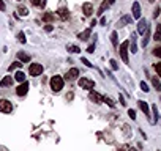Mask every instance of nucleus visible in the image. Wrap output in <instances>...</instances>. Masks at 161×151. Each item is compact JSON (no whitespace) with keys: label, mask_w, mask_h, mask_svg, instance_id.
<instances>
[{"label":"nucleus","mask_w":161,"mask_h":151,"mask_svg":"<svg viewBox=\"0 0 161 151\" xmlns=\"http://www.w3.org/2000/svg\"><path fill=\"white\" fill-rule=\"evenodd\" d=\"M51 88H52V91H60L62 88H63V79L60 77V76H54V77L51 79Z\"/></svg>","instance_id":"nucleus-1"},{"label":"nucleus","mask_w":161,"mask_h":151,"mask_svg":"<svg viewBox=\"0 0 161 151\" xmlns=\"http://www.w3.org/2000/svg\"><path fill=\"white\" fill-rule=\"evenodd\" d=\"M79 87L90 91V90H93V87H95V82L90 80L89 77H81V79H79Z\"/></svg>","instance_id":"nucleus-2"},{"label":"nucleus","mask_w":161,"mask_h":151,"mask_svg":"<svg viewBox=\"0 0 161 151\" xmlns=\"http://www.w3.org/2000/svg\"><path fill=\"white\" fill-rule=\"evenodd\" d=\"M128 47H130V41H123L122 44H120V55H122V60L125 61V63H128L130 60H128Z\"/></svg>","instance_id":"nucleus-3"},{"label":"nucleus","mask_w":161,"mask_h":151,"mask_svg":"<svg viewBox=\"0 0 161 151\" xmlns=\"http://www.w3.org/2000/svg\"><path fill=\"white\" fill-rule=\"evenodd\" d=\"M11 110H13L11 102H9L8 99H0V112H3V113H9Z\"/></svg>","instance_id":"nucleus-4"},{"label":"nucleus","mask_w":161,"mask_h":151,"mask_svg":"<svg viewBox=\"0 0 161 151\" xmlns=\"http://www.w3.org/2000/svg\"><path fill=\"white\" fill-rule=\"evenodd\" d=\"M28 72H30V76H40L43 72V66L40 63H32L30 68H28Z\"/></svg>","instance_id":"nucleus-5"},{"label":"nucleus","mask_w":161,"mask_h":151,"mask_svg":"<svg viewBox=\"0 0 161 151\" xmlns=\"http://www.w3.org/2000/svg\"><path fill=\"white\" fill-rule=\"evenodd\" d=\"M27 91H28V83L24 80V82H22V83L16 88V94H17V96H25Z\"/></svg>","instance_id":"nucleus-6"},{"label":"nucleus","mask_w":161,"mask_h":151,"mask_svg":"<svg viewBox=\"0 0 161 151\" xmlns=\"http://www.w3.org/2000/svg\"><path fill=\"white\" fill-rule=\"evenodd\" d=\"M137 32H139L141 35H145V33L148 32V24H147L145 19H141V21H139V24H137Z\"/></svg>","instance_id":"nucleus-7"},{"label":"nucleus","mask_w":161,"mask_h":151,"mask_svg":"<svg viewBox=\"0 0 161 151\" xmlns=\"http://www.w3.org/2000/svg\"><path fill=\"white\" fill-rule=\"evenodd\" d=\"M89 98H90V99H92L95 104H101V102H103V96H101V94H98L97 91H92V90H90Z\"/></svg>","instance_id":"nucleus-8"},{"label":"nucleus","mask_w":161,"mask_h":151,"mask_svg":"<svg viewBox=\"0 0 161 151\" xmlns=\"http://www.w3.org/2000/svg\"><path fill=\"white\" fill-rule=\"evenodd\" d=\"M82 9H84V14H85V16H92V14H93V5H92L90 2H85V3L82 5Z\"/></svg>","instance_id":"nucleus-9"},{"label":"nucleus","mask_w":161,"mask_h":151,"mask_svg":"<svg viewBox=\"0 0 161 151\" xmlns=\"http://www.w3.org/2000/svg\"><path fill=\"white\" fill-rule=\"evenodd\" d=\"M78 76H79V71L76 68H71L68 72H66V79H68V80H76V79H78Z\"/></svg>","instance_id":"nucleus-10"},{"label":"nucleus","mask_w":161,"mask_h":151,"mask_svg":"<svg viewBox=\"0 0 161 151\" xmlns=\"http://www.w3.org/2000/svg\"><path fill=\"white\" fill-rule=\"evenodd\" d=\"M133 17H134V19H139L141 17V5L137 2L133 3Z\"/></svg>","instance_id":"nucleus-11"},{"label":"nucleus","mask_w":161,"mask_h":151,"mask_svg":"<svg viewBox=\"0 0 161 151\" xmlns=\"http://www.w3.org/2000/svg\"><path fill=\"white\" fill-rule=\"evenodd\" d=\"M137 104H139L141 110L145 113V117H150V109H148V106H147V102H144V101H137Z\"/></svg>","instance_id":"nucleus-12"},{"label":"nucleus","mask_w":161,"mask_h":151,"mask_svg":"<svg viewBox=\"0 0 161 151\" xmlns=\"http://www.w3.org/2000/svg\"><path fill=\"white\" fill-rule=\"evenodd\" d=\"M57 14H59V17L62 19V21H66L68 16H70V13H68V9H66V8H60L59 11H57Z\"/></svg>","instance_id":"nucleus-13"},{"label":"nucleus","mask_w":161,"mask_h":151,"mask_svg":"<svg viewBox=\"0 0 161 151\" xmlns=\"http://www.w3.org/2000/svg\"><path fill=\"white\" fill-rule=\"evenodd\" d=\"M130 44H131V54H136L137 52V46H136V33H133L131 35V41H130Z\"/></svg>","instance_id":"nucleus-14"},{"label":"nucleus","mask_w":161,"mask_h":151,"mask_svg":"<svg viewBox=\"0 0 161 151\" xmlns=\"http://www.w3.org/2000/svg\"><path fill=\"white\" fill-rule=\"evenodd\" d=\"M11 83H13V79L9 77V76H5V77L0 80V87H9Z\"/></svg>","instance_id":"nucleus-15"},{"label":"nucleus","mask_w":161,"mask_h":151,"mask_svg":"<svg viewBox=\"0 0 161 151\" xmlns=\"http://www.w3.org/2000/svg\"><path fill=\"white\" fill-rule=\"evenodd\" d=\"M17 60H21L22 63L30 61V55H27L25 52H17Z\"/></svg>","instance_id":"nucleus-16"},{"label":"nucleus","mask_w":161,"mask_h":151,"mask_svg":"<svg viewBox=\"0 0 161 151\" xmlns=\"http://www.w3.org/2000/svg\"><path fill=\"white\" fill-rule=\"evenodd\" d=\"M90 33H92V28H87V30H84L82 33H79L78 38H79V40H82V41H85V40H89Z\"/></svg>","instance_id":"nucleus-17"},{"label":"nucleus","mask_w":161,"mask_h":151,"mask_svg":"<svg viewBox=\"0 0 161 151\" xmlns=\"http://www.w3.org/2000/svg\"><path fill=\"white\" fill-rule=\"evenodd\" d=\"M128 22H131V16H123L120 21L117 22V27H123V25L128 24Z\"/></svg>","instance_id":"nucleus-18"},{"label":"nucleus","mask_w":161,"mask_h":151,"mask_svg":"<svg viewBox=\"0 0 161 151\" xmlns=\"http://www.w3.org/2000/svg\"><path fill=\"white\" fill-rule=\"evenodd\" d=\"M14 79H16L17 82H24V80H25V74H24L22 71H17V72L14 74Z\"/></svg>","instance_id":"nucleus-19"},{"label":"nucleus","mask_w":161,"mask_h":151,"mask_svg":"<svg viewBox=\"0 0 161 151\" xmlns=\"http://www.w3.org/2000/svg\"><path fill=\"white\" fill-rule=\"evenodd\" d=\"M153 40L155 41H161V25H156V30L153 35Z\"/></svg>","instance_id":"nucleus-20"},{"label":"nucleus","mask_w":161,"mask_h":151,"mask_svg":"<svg viewBox=\"0 0 161 151\" xmlns=\"http://www.w3.org/2000/svg\"><path fill=\"white\" fill-rule=\"evenodd\" d=\"M30 2H32L35 6H40V8H43V6L46 5V0H30Z\"/></svg>","instance_id":"nucleus-21"},{"label":"nucleus","mask_w":161,"mask_h":151,"mask_svg":"<svg viewBox=\"0 0 161 151\" xmlns=\"http://www.w3.org/2000/svg\"><path fill=\"white\" fill-rule=\"evenodd\" d=\"M152 83H153V87H155L158 91H161V83H159V80H158L156 77H152Z\"/></svg>","instance_id":"nucleus-22"},{"label":"nucleus","mask_w":161,"mask_h":151,"mask_svg":"<svg viewBox=\"0 0 161 151\" xmlns=\"http://www.w3.org/2000/svg\"><path fill=\"white\" fill-rule=\"evenodd\" d=\"M66 49H68L70 52H73V54H79V52H81V49H79L78 46H68Z\"/></svg>","instance_id":"nucleus-23"},{"label":"nucleus","mask_w":161,"mask_h":151,"mask_svg":"<svg viewBox=\"0 0 161 151\" xmlns=\"http://www.w3.org/2000/svg\"><path fill=\"white\" fill-rule=\"evenodd\" d=\"M111 41H112L114 47H117V32H112L111 33Z\"/></svg>","instance_id":"nucleus-24"},{"label":"nucleus","mask_w":161,"mask_h":151,"mask_svg":"<svg viewBox=\"0 0 161 151\" xmlns=\"http://www.w3.org/2000/svg\"><path fill=\"white\" fill-rule=\"evenodd\" d=\"M17 40H19V43H22V44H25V43H27V40H25V35H24V32H19V35H17Z\"/></svg>","instance_id":"nucleus-25"},{"label":"nucleus","mask_w":161,"mask_h":151,"mask_svg":"<svg viewBox=\"0 0 161 151\" xmlns=\"http://www.w3.org/2000/svg\"><path fill=\"white\" fill-rule=\"evenodd\" d=\"M21 66H22V61H14L11 66H9V71H14L16 68H21Z\"/></svg>","instance_id":"nucleus-26"},{"label":"nucleus","mask_w":161,"mask_h":151,"mask_svg":"<svg viewBox=\"0 0 161 151\" xmlns=\"http://www.w3.org/2000/svg\"><path fill=\"white\" fill-rule=\"evenodd\" d=\"M103 101L108 104V106H111V107H115V102H114L111 98H103Z\"/></svg>","instance_id":"nucleus-27"},{"label":"nucleus","mask_w":161,"mask_h":151,"mask_svg":"<svg viewBox=\"0 0 161 151\" xmlns=\"http://www.w3.org/2000/svg\"><path fill=\"white\" fill-rule=\"evenodd\" d=\"M108 6H109V2H108V3H106V2H103V3H101V6H100V11H98V13H100V14H103V13H104V9H106Z\"/></svg>","instance_id":"nucleus-28"},{"label":"nucleus","mask_w":161,"mask_h":151,"mask_svg":"<svg viewBox=\"0 0 161 151\" xmlns=\"http://www.w3.org/2000/svg\"><path fill=\"white\" fill-rule=\"evenodd\" d=\"M152 110H153V123H156V120H158V109H156V106H152Z\"/></svg>","instance_id":"nucleus-29"},{"label":"nucleus","mask_w":161,"mask_h":151,"mask_svg":"<svg viewBox=\"0 0 161 151\" xmlns=\"http://www.w3.org/2000/svg\"><path fill=\"white\" fill-rule=\"evenodd\" d=\"M43 19H44L46 22H49V21H52V19H54V14H51V13H46Z\"/></svg>","instance_id":"nucleus-30"},{"label":"nucleus","mask_w":161,"mask_h":151,"mask_svg":"<svg viewBox=\"0 0 161 151\" xmlns=\"http://www.w3.org/2000/svg\"><path fill=\"white\" fill-rule=\"evenodd\" d=\"M141 90H142V91H145V93H147V91H148L150 88H148V85H147L145 82H141Z\"/></svg>","instance_id":"nucleus-31"},{"label":"nucleus","mask_w":161,"mask_h":151,"mask_svg":"<svg viewBox=\"0 0 161 151\" xmlns=\"http://www.w3.org/2000/svg\"><path fill=\"white\" fill-rule=\"evenodd\" d=\"M19 14H21V16H27V8L25 6H19Z\"/></svg>","instance_id":"nucleus-32"},{"label":"nucleus","mask_w":161,"mask_h":151,"mask_svg":"<svg viewBox=\"0 0 161 151\" xmlns=\"http://www.w3.org/2000/svg\"><path fill=\"white\" fill-rule=\"evenodd\" d=\"M109 63H111V68H112L114 71H115V69H119V65H117V61H115V60H111Z\"/></svg>","instance_id":"nucleus-33"},{"label":"nucleus","mask_w":161,"mask_h":151,"mask_svg":"<svg viewBox=\"0 0 161 151\" xmlns=\"http://www.w3.org/2000/svg\"><path fill=\"white\" fill-rule=\"evenodd\" d=\"M128 115H130V118H131V120H136V112L133 110V109H130V110H128Z\"/></svg>","instance_id":"nucleus-34"},{"label":"nucleus","mask_w":161,"mask_h":151,"mask_svg":"<svg viewBox=\"0 0 161 151\" xmlns=\"http://www.w3.org/2000/svg\"><path fill=\"white\" fill-rule=\"evenodd\" d=\"M155 69H156L158 76H159V77H161V63H155Z\"/></svg>","instance_id":"nucleus-35"},{"label":"nucleus","mask_w":161,"mask_h":151,"mask_svg":"<svg viewBox=\"0 0 161 151\" xmlns=\"http://www.w3.org/2000/svg\"><path fill=\"white\" fill-rule=\"evenodd\" d=\"M153 55H155V57H159V58H161V47H156V49L153 51Z\"/></svg>","instance_id":"nucleus-36"},{"label":"nucleus","mask_w":161,"mask_h":151,"mask_svg":"<svg viewBox=\"0 0 161 151\" xmlns=\"http://www.w3.org/2000/svg\"><path fill=\"white\" fill-rule=\"evenodd\" d=\"M82 63H85V66H89V68H92V63H90L87 58H82Z\"/></svg>","instance_id":"nucleus-37"},{"label":"nucleus","mask_w":161,"mask_h":151,"mask_svg":"<svg viewBox=\"0 0 161 151\" xmlns=\"http://www.w3.org/2000/svg\"><path fill=\"white\" fill-rule=\"evenodd\" d=\"M87 52H89V54H93V52H95V44H93V46H89Z\"/></svg>","instance_id":"nucleus-38"},{"label":"nucleus","mask_w":161,"mask_h":151,"mask_svg":"<svg viewBox=\"0 0 161 151\" xmlns=\"http://www.w3.org/2000/svg\"><path fill=\"white\" fill-rule=\"evenodd\" d=\"M158 14H159V8L156 6V8H155V11H153V17H156Z\"/></svg>","instance_id":"nucleus-39"},{"label":"nucleus","mask_w":161,"mask_h":151,"mask_svg":"<svg viewBox=\"0 0 161 151\" xmlns=\"http://www.w3.org/2000/svg\"><path fill=\"white\" fill-rule=\"evenodd\" d=\"M44 30H46V32H52V25H46Z\"/></svg>","instance_id":"nucleus-40"},{"label":"nucleus","mask_w":161,"mask_h":151,"mask_svg":"<svg viewBox=\"0 0 161 151\" xmlns=\"http://www.w3.org/2000/svg\"><path fill=\"white\" fill-rule=\"evenodd\" d=\"M0 9H2V11H5V3L2 2V0H0Z\"/></svg>","instance_id":"nucleus-41"},{"label":"nucleus","mask_w":161,"mask_h":151,"mask_svg":"<svg viewBox=\"0 0 161 151\" xmlns=\"http://www.w3.org/2000/svg\"><path fill=\"white\" fill-rule=\"evenodd\" d=\"M101 25H106V17H101V21H100Z\"/></svg>","instance_id":"nucleus-42"},{"label":"nucleus","mask_w":161,"mask_h":151,"mask_svg":"<svg viewBox=\"0 0 161 151\" xmlns=\"http://www.w3.org/2000/svg\"><path fill=\"white\" fill-rule=\"evenodd\" d=\"M108 2H109V5H112L114 2H115V0H108Z\"/></svg>","instance_id":"nucleus-43"},{"label":"nucleus","mask_w":161,"mask_h":151,"mask_svg":"<svg viewBox=\"0 0 161 151\" xmlns=\"http://www.w3.org/2000/svg\"><path fill=\"white\" fill-rule=\"evenodd\" d=\"M130 151H136V149H133V148H131V149H130Z\"/></svg>","instance_id":"nucleus-44"},{"label":"nucleus","mask_w":161,"mask_h":151,"mask_svg":"<svg viewBox=\"0 0 161 151\" xmlns=\"http://www.w3.org/2000/svg\"><path fill=\"white\" fill-rule=\"evenodd\" d=\"M148 2H155V0H148Z\"/></svg>","instance_id":"nucleus-45"}]
</instances>
